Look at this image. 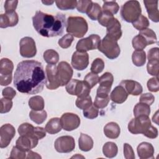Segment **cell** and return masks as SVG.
Wrapping results in <instances>:
<instances>
[{"mask_svg": "<svg viewBox=\"0 0 159 159\" xmlns=\"http://www.w3.org/2000/svg\"><path fill=\"white\" fill-rule=\"evenodd\" d=\"M32 23L35 30L42 36L56 37L63 33L66 25L65 15L58 12L53 16L37 11L32 17Z\"/></svg>", "mask_w": 159, "mask_h": 159, "instance_id": "obj_2", "label": "cell"}, {"mask_svg": "<svg viewBox=\"0 0 159 159\" xmlns=\"http://www.w3.org/2000/svg\"><path fill=\"white\" fill-rule=\"evenodd\" d=\"M132 43L133 48L135 50H143L148 45L145 39L140 34L133 38Z\"/></svg>", "mask_w": 159, "mask_h": 159, "instance_id": "obj_38", "label": "cell"}, {"mask_svg": "<svg viewBox=\"0 0 159 159\" xmlns=\"http://www.w3.org/2000/svg\"><path fill=\"white\" fill-rule=\"evenodd\" d=\"M12 99H7L5 98H2L1 99V109L0 112L1 114L7 113L9 112L12 107Z\"/></svg>", "mask_w": 159, "mask_h": 159, "instance_id": "obj_51", "label": "cell"}, {"mask_svg": "<svg viewBox=\"0 0 159 159\" xmlns=\"http://www.w3.org/2000/svg\"><path fill=\"white\" fill-rule=\"evenodd\" d=\"M71 65L76 70L82 71L89 65V55L87 52H75L71 57Z\"/></svg>", "mask_w": 159, "mask_h": 159, "instance_id": "obj_15", "label": "cell"}, {"mask_svg": "<svg viewBox=\"0 0 159 159\" xmlns=\"http://www.w3.org/2000/svg\"><path fill=\"white\" fill-rule=\"evenodd\" d=\"M57 7L60 10H70L76 7L77 1L75 0H58L55 1Z\"/></svg>", "mask_w": 159, "mask_h": 159, "instance_id": "obj_35", "label": "cell"}, {"mask_svg": "<svg viewBox=\"0 0 159 159\" xmlns=\"http://www.w3.org/2000/svg\"><path fill=\"white\" fill-rule=\"evenodd\" d=\"M88 25L86 19L80 16H70L66 20V31L76 38L83 37L88 32Z\"/></svg>", "mask_w": 159, "mask_h": 159, "instance_id": "obj_3", "label": "cell"}, {"mask_svg": "<svg viewBox=\"0 0 159 159\" xmlns=\"http://www.w3.org/2000/svg\"><path fill=\"white\" fill-rule=\"evenodd\" d=\"M74 37L70 34H67L59 39L58 43L62 48H68L71 46Z\"/></svg>", "mask_w": 159, "mask_h": 159, "instance_id": "obj_47", "label": "cell"}, {"mask_svg": "<svg viewBox=\"0 0 159 159\" xmlns=\"http://www.w3.org/2000/svg\"><path fill=\"white\" fill-rule=\"evenodd\" d=\"M101 42V37L97 34H91L88 37L80 40L76 46V51L86 52L87 51L97 49Z\"/></svg>", "mask_w": 159, "mask_h": 159, "instance_id": "obj_8", "label": "cell"}, {"mask_svg": "<svg viewBox=\"0 0 159 159\" xmlns=\"http://www.w3.org/2000/svg\"><path fill=\"white\" fill-rule=\"evenodd\" d=\"M16 130L13 125L10 124H5L0 128V147H7L15 136Z\"/></svg>", "mask_w": 159, "mask_h": 159, "instance_id": "obj_14", "label": "cell"}, {"mask_svg": "<svg viewBox=\"0 0 159 159\" xmlns=\"http://www.w3.org/2000/svg\"><path fill=\"white\" fill-rule=\"evenodd\" d=\"M43 58L48 64L56 65L59 60V55L55 50L48 49L43 52Z\"/></svg>", "mask_w": 159, "mask_h": 159, "instance_id": "obj_32", "label": "cell"}, {"mask_svg": "<svg viewBox=\"0 0 159 159\" xmlns=\"http://www.w3.org/2000/svg\"><path fill=\"white\" fill-rule=\"evenodd\" d=\"M30 119L37 124H42L47 117V112L45 110L34 111L32 110L29 112Z\"/></svg>", "mask_w": 159, "mask_h": 159, "instance_id": "obj_31", "label": "cell"}, {"mask_svg": "<svg viewBox=\"0 0 159 159\" xmlns=\"http://www.w3.org/2000/svg\"><path fill=\"white\" fill-rule=\"evenodd\" d=\"M75 104L76 107L80 109L84 110L89 107L92 104V99L90 95L84 97H78Z\"/></svg>", "mask_w": 159, "mask_h": 159, "instance_id": "obj_36", "label": "cell"}, {"mask_svg": "<svg viewBox=\"0 0 159 159\" xmlns=\"http://www.w3.org/2000/svg\"><path fill=\"white\" fill-rule=\"evenodd\" d=\"M54 147L59 153H70L75 149V139L70 135L59 137L55 141Z\"/></svg>", "mask_w": 159, "mask_h": 159, "instance_id": "obj_10", "label": "cell"}, {"mask_svg": "<svg viewBox=\"0 0 159 159\" xmlns=\"http://www.w3.org/2000/svg\"><path fill=\"white\" fill-rule=\"evenodd\" d=\"M28 104L30 108L34 111H42L44 109L45 106L43 98L40 96H35L30 98Z\"/></svg>", "mask_w": 159, "mask_h": 159, "instance_id": "obj_29", "label": "cell"}, {"mask_svg": "<svg viewBox=\"0 0 159 159\" xmlns=\"http://www.w3.org/2000/svg\"><path fill=\"white\" fill-rule=\"evenodd\" d=\"M124 155L126 159H134L135 157L132 147L127 143L124 144Z\"/></svg>", "mask_w": 159, "mask_h": 159, "instance_id": "obj_54", "label": "cell"}, {"mask_svg": "<svg viewBox=\"0 0 159 159\" xmlns=\"http://www.w3.org/2000/svg\"><path fill=\"white\" fill-rule=\"evenodd\" d=\"M2 94L5 98L12 99L16 95V91L11 87H6L2 89Z\"/></svg>", "mask_w": 159, "mask_h": 159, "instance_id": "obj_56", "label": "cell"}, {"mask_svg": "<svg viewBox=\"0 0 159 159\" xmlns=\"http://www.w3.org/2000/svg\"><path fill=\"white\" fill-rule=\"evenodd\" d=\"M14 70V65L11 60L7 58H3L0 61V75H12Z\"/></svg>", "mask_w": 159, "mask_h": 159, "instance_id": "obj_27", "label": "cell"}, {"mask_svg": "<svg viewBox=\"0 0 159 159\" xmlns=\"http://www.w3.org/2000/svg\"><path fill=\"white\" fill-rule=\"evenodd\" d=\"M83 116L89 119H93L96 118L99 114V111L93 104L86 109L83 110Z\"/></svg>", "mask_w": 159, "mask_h": 159, "instance_id": "obj_50", "label": "cell"}, {"mask_svg": "<svg viewBox=\"0 0 159 159\" xmlns=\"http://www.w3.org/2000/svg\"><path fill=\"white\" fill-rule=\"evenodd\" d=\"M18 4V1L14 0V1H6L4 2V9L6 12H11L15 11L16 9L17 8Z\"/></svg>", "mask_w": 159, "mask_h": 159, "instance_id": "obj_55", "label": "cell"}, {"mask_svg": "<svg viewBox=\"0 0 159 159\" xmlns=\"http://www.w3.org/2000/svg\"><path fill=\"white\" fill-rule=\"evenodd\" d=\"M148 89L151 92H158L159 90V83L158 77H153L150 78L147 84Z\"/></svg>", "mask_w": 159, "mask_h": 159, "instance_id": "obj_52", "label": "cell"}, {"mask_svg": "<svg viewBox=\"0 0 159 159\" xmlns=\"http://www.w3.org/2000/svg\"><path fill=\"white\" fill-rule=\"evenodd\" d=\"M159 48L158 47L152 48L148 52V60H159Z\"/></svg>", "mask_w": 159, "mask_h": 159, "instance_id": "obj_57", "label": "cell"}, {"mask_svg": "<svg viewBox=\"0 0 159 159\" xmlns=\"http://www.w3.org/2000/svg\"><path fill=\"white\" fill-rule=\"evenodd\" d=\"M93 140L88 135L81 133L78 139V146L80 149L83 152H88L93 147Z\"/></svg>", "mask_w": 159, "mask_h": 159, "instance_id": "obj_25", "label": "cell"}, {"mask_svg": "<svg viewBox=\"0 0 159 159\" xmlns=\"http://www.w3.org/2000/svg\"><path fill=\"white\" fill-rule=\"evenodd\" d=\"M34 129L35 127H34L32 124L25 122L19 126L17 131L20 135H28L34 137Z\"/></svg>", "mask_w": 159, "mask_h": 159, "instance_id": "obj_37", "label": "cell"}, {"mask_svg": "<svg viewBox=\"0 0 159 159\" xmlns=\"http://www.w3.org/2000/svg\"><path fill=\"white\" fill-rule=\"evenodd\" d=\"M110 97H99L96 96L94 101L93 102V105L98 109H103L106 107L110 101Z\"/></svg>", "mask_w": 159, "mask_h": 159, "instance_id": "obj_49", "label": "cell"}, {"mask_svg": "<svg viewBox=\"0 0 159 159\" xmlns=\"http://www.w3.org/2000/svg\"><path fill=\"white\" fill-rule=\"evenodd\" d=\"M12 80V75H8V76L0 75V84L1 86H7L11 83Z\"/></svg>", "mask_w": 159, "mask_h": 159, "instance_id": "obj_60", "label": "cell"}, {"mask_svg": "<svg viewBox=\"0 0 159 159\" xmlns=\"http://www.w3.org/2000/svg\"><path fill=\"white\" fill-rule=\"evenodd\" d=\"M118 152V148L116 144L112 142H107L102 147V153L107 158L115 157Z\"/></svg>", "mask_w": 159, "mask_h": 159, "instance_id": "obj_28", "label": "cell"}, {"mask_svg": "<svg viewBox=\"0 0 159 159\" xmlns=\"http://www.w3.org/2000/svg\"><path fill=\"white\" fill-rule=\"evenodd\" d=\"M19 22V16L16 11L5 12L0 15V27L6 28L16 26Z\"/></svg>", "mask_w": 159, "mask_h": 159, "instance_id": "obj_19", "label": "cell"}, {"mask_svg": "<svg viewBox=\"0 0 159 159\" xmlns=\"http://www.w3.org/2000/svg\"><path fill=\"white\" fill-rule=\"evenodd\" d=\"M68 93L77 97H84L89 95L91 88L84 81L76 79L71 80L65 87Z\"/></svg>", "mask_w": 159, "mask_h": 159, "instance_id": "obj_7", "label": "cell"}, {"mask_svg": "<svg viewBox=\"0 0 159 159\" xmlns=\"http://www.w3.org/2000/svg\"><path fill=\"white\" fill-rule=\"evenodd\" d=\"M62 128L66 131H72L76 129L80 125V117L72 112H66L62 114L60 118Z\"/></svg>", "mask_w": 159, "mask_h": 159, "instance_id": "obj_12", "label": "cell"}, {"mask_svg": "<svg viewBox=\"0 0 159 159\" xmlns=\"http://www.w3.org/2000/svg\"><path fill=\"white\" fill-rule=\"evenodd\" d=\"M106 28V36L116 41H117L120 39L122 35L121 25L116 18L114 17Z\"/></svg>", "mask_w": 159, "mask_h": 159, "instance_id": "obj_18", "label": "cell"}, {"mask_svg": "<svg viewBox=\"0 0 159 159\" xmlns=\"http://www.w3.org/2000/svg\"><path fill=\"white\" fill-rule=\"evenodd\" d=\"M114 19V17L111 13H110L108 11L102 10L98 20V22L102 26L107 27Z\"/></svg>", "mask_w": 159, "mask_h": 159, "instance_id": "obj_42", "label": "cell"}, {"mask_svg": "<svg viewBox=\"0 0 159 159\" xmlns=\"http://www.w3.org/2000/svg\"><path fill=\"white\" fill-rule=\"evenodd\" d=\"M104 135L109 139H117L120 133V129L119 125L114 122H110L107 123L104 127Z\"/></svg>", "mask_w": 159, "mask_h": 159, "instance_id": "obj_24", "label": "cell"}, {"mask_svg": "<svg viewBox=\"0 0 159 159\" xmlns=\"http://www.w3.org/2000/svg\"><path fill=\"white\" fill-rule=\"evenodd\" d=\"M150 22L148 19L142 14H141L139 17L132 23L133 27L139 31L148 28Z\"/></svg>", "mask_w": 159, "mask_h": 159, "instance_id": "obj_39", "label": "cell"}, {"mask_svg": "<svg viewBox=\"0 0 159 159\" xmlns=\"http://www.w3.org/2000/svg\"><path fill=\"white\" fill-rule=\"evenodd\" d=\"M34 137L39 140L42 139L46 136V130L44 128L41 127H35Z\"/></svg>", "mask_w": 159, "mask_h": 159, "instance_id": "obj_58", "label": "cell"}, {"mask_svg": "<svg viewBox=\"0 0 159 159\" xmlns=\"http://www.w3.org/2000/svg\"><path fill=\"white\" fill-rule=\"evenodd\" d=\"M147 41L148 45L155 43L157 42V39L155 32L151 29L147 28L144 30L140 31L139 34Z\"/></svg>", "mask_w": 159, "mask_h": 159, "instance_id": "obj_34", "label": "cell"}, {"mask_svg": "<svg viewBox=\"0 0 159 159\" xmlns=\"http://www.w3.org/2000/svg\"><path fill=\"white\" fill-rule=\"evenodd\" d=\"M42 158L41 156L36 152H34L32 150H29L27 152L26 158Z\"/></svg>", "mask_w": 159, "mask_h": 159, "instance_id": "obj_61", "label": "cell"}, {"mask_svg": "<svg viewBox=\"0 0 159 159\" xmlns=\"http://www.w3.org/2000/svg\"><path fill=\"white\" fill-rule=\"evenodd\" d=\"M158 132L157 129L152 125L151 127L149 128V129L147 131V132L143 135H145V137L149 139H153L158 137Z\"/></svg>", "mask_w": 159, "mask_h": 159, "instance_id": "obj_59", "label": "cell"}, {"mask_svg": "<svg viewBox=\"0 0 159 159\" xmlns=\"http://www.w3.org/2000/svg\"><path fill=\"white\" fill-rule=\"evenodd\" d=\"M148 17L154 22L159 21V11L158 9V1H143Z\"/></svg>", "mask_w": 159, "mask_h": 159, "instance_id": "obj_21", "label": "cell"}, {"mask_svg": "<svg viewBox=\"0 0 159 159\" xmlns=\"http://www.w3.org/2000/svg\"><path fill=\"white\" fill-rule=\"evenodd\" d=\"M93 2L91 0H79L77 1L76 9L81 13L88 14L92 7Z\"/></svg>", "mask_w": 159, "mask_h": 159, "instance_id": "obj_40", "label": "cell"}, {"mask_svg": "<svg viewBox=\"0 0 159 159\" xmlns=\"http://www.w3.org/2000/svg\"><path fill=\"white\" fill-rule=\"evenodd\" d=\"M128 94L121 85H119L114 88L110 95V99L112 102L117 104H122L124 102L128 97Z\"/></svg>", "mask_w": 159, "mask_h": 159, "instance_id": "obj_22", "label": "cell"}, {"mask_svg": "<svg viewBox=\"0 0 159 159\" xmlns=\"http://www.w3.org/2000/svg\"><path fill=\"white\" fill-rule=\"evenodd\" d=\"M104 62L102 59L97 58L93 60L91 66V71L92 73L98 74L101 73L104 68Z\"/></svg>", "mask_w": 159, "mask_h": 159, "instance_id": "obj_45", "label": "cell"}, {"mask_svg": "<svg viewBox=\"0 0 159 159\" xmlns=\"http://www.w3.org/2000/svg\"><path fill=\"white\" fill-rule=\"evenodd\" d=\"M133 112L135 117L140 116H149L150 114V107L147 104L139 102L134 106Z\"/></svg>", "mask_w": 159, "mask_h": 159, "instance_id": "obj_33", "label": "cell"}, {"mask_svg": "<svg viewBox=\"0 0 159 159\" xmlns=\"http://www.w3.org/2000/svg\"><path fill=\"white\" fill-rule=\"evenodd\" d=\"M45 86L47 89L53 90L60 86L56 65H47L45 67Z\"/></svg>", "mask_w": 159, "mask_h": 159, "instance_id": "obj_11", "label": "cell"}, {"mask_svg": "<svg viewBox=\"0 0 159 159\" xmlns=\"http://www.w3.org/2000/svg\"><path fill=\"white\" fill-rule=\"evenodd\" d=\"M26 152L19 148L17 146H14L10 154V158L12 159H24L26 158Z\"/></svg>", "mask_w": 159, "mask_h": 159, "instance_id": "obj_48", "label": "cell"}, {"mask_svg": "<svg viewBox=\"0 0 159 159\" xmlns=\"http://www.w3.org/2000/svg\"><path fill=\"white\" fill-rule=\"evenodd\" d=\"M46 82L42 63L35 60H24L18 63L14 76V85L18 91L27 94L40 93Z\"/></svg>", "mask_w": 159, "mask_h": 159, "instance_id": "obj_1", "label": "cell"}, {"mask_svg": "<svg viewBox=\"0 0 159 159\" xmlns=\"http://www.w3.org/2000/svg\"><path fill=\"white\" fill-rule=\"evenodd\" d=\"M98 49L99 52L104 54L107 58L111 60L117 58L120 53V49L117 41H116L106 35L101 40Z\"/></svg>", "mask_w": 159, "mask_h": 159, "instance_id": "obj_5", "label": "cell"}, {"mask_svg": "<svg viewBox=\"0 0 159 159\" xmlns=\"http://www.w3.org/2000/svg\"><path fill=\"white\" fill-rule=\"evenodd\" d=\"M142 8L138 1L132 0L125 2L121 7L122 18L127 22L133 23L141 15Z\"/></svg>", "mask_w": 159, "mask_h": 159, "instance_id": "obj_4", "label": "cell"}, {"mask_svg": "<svg viewBox=\"0 0 159 159\" xmlns=\"http://www.w3.org/2000/svg\"><path fill=\"white\" fill-rule=\"evenodd\" d=\"M154 101H155V97L151 93L142 94L139 99L140 102H143L149 106L152 105Z\"/></svg>", "mask_w": 159, "mask_h": 159, "instance_id": "obj_53", "label": "cell"}, {"mask_svg": "<svg viewBox=\"0 0 159 159\" xmlns=\"http://www.w3.org/2000/svg\"><path fill=\"white\" fill-rule=\"evenodd\" d=\"M99 76L97 74L90 72L88 73L84 78V81L87 84V85L91 89L94 86L97 84L99 82Z\"/></svg>", "mask_w": 159, "mask_h": 159, "instance_id": "obj_46", "label": "cell"}, {"mask_svg": "<svg viewBox=\"0 0 159 159\" xmlns=\"http://www.w3.org/2000/svg\"><path fill=\"white\" fill-rule=\"evenodd\" d=\"M147 72L149 75L158 77L159 73V60H150L147 65Z\"/></svg>", "mask_w": 159, "mask_h": 159, "instance_id": "obj_43", "label": "cell"}, {"mask_svg": "<svg viewBox=\"0 0 159 159\" xmlns=\"http://www.w3.org/2000/svg\"><path fill=\"white\" fill-rule=\"evenodd\" d=\"M132 63L136 66H142L146 63V53L143 50H135L132 55Z\"/></svg>", "mask_w": 159, "mask_h": 159, "instance_id": "obj_30", "label": "cell"}, {"mask_svg": "<svg viewBox=\"0 0 159 159\" xmlns=\"http://www.w3.org/2000/svg\"><path fill=\"white\" fill-rule=\"evenodd\" d=\"M42 2L43 3V4H44L45 5H47V6H48V5H52L53 2H54V1H42Z\"/></svg>", "mask_w": 159, "mask_h": 159, "instance_id": "obj_62", "label": "cell"}, {"mask_svg": "<svg viewBox=\"0 0 159 159\" xmlns=\"http://www.w3.org/2000/svg\"><path fill=\"white\" fill-rule=\"evenodd\" d=\"M102 10L108 11L110 13H111L112 15H114L118 12L119 10V6L118 5L117 2L115 1H104L103 2Z\"/></svg>", "mask_w": 159, "mask_h": 159, "instance_id": "obj_41", "label": "cell"}, {"mask_svg": "<svg viewBox=\"0 0 159 159\" xmlns=\"http://www.w3.org/2000/svg\"><path fill=\"white\" fill-rule=\"evenodd\" d=\"M62 129L60 119L58 117H53L50 119L45 125V129L50 134H55L61 131Z\"/></svg>", "mask_w": 159, "mask_h": 159, "instance_id": "obj_26", "label": "cell"}, {"mask_svg": "<svg viewBox=\"0 0 159 159\" xmlns=\"http://www.w3.org/2000/svg\"><path fill=\"white\" fill-rule=\"evenodd\" d=\"M137 154L141 159L153 158L154 155V148L153 145L148 142H143L140 143L137 148Z\"/></svg>", "mask_w": 159, "mask_h": 159, "instance_id": "obj_20", "label": "cell"}, {"mask_svg": "<svg viewBox=\"0 0 159 159\" xmlns=\"http://www.w3.org/2000/svg\"><path fill=\"white\" fill-rule=\"evenodd\" d=\"M102 12L101 6L96 2H93L91 8L88 12L87 15L93 20H96L98 19L99 16Z\"/></svg>", "mask_w": 159, "mask_h": 159, "instance_id": "obj_44", "label": "cell"}, {"mask_svg": "<svg viewBox=\"0 0 159 159\" xmlns=\"http://www.w3.org/2000/svg\"><path fill=\"white\" fill-rule=\"evenodd\" d=\"M119 85L124 87L128 94L139 96L142 94L143 88L140 83L132 80H125L121 81Z\"/></svg>", "mask_w": 159, "mask_h": 159, "instance_id": "obj_17", "label": "cell"}, {"mask_svg": "<svg viewBox=\"0 0 159 159\" xmlns=\"http://www.w3.org/2000/svg\"><path fill=\"white\" fill-rule=\"evenodd\" d=\"M19 52L22 57L32 58L37 53V48L34 40L30 37L22 38L19 42Z\"/></svg>", "mask_w": 159, "mask_h": 159, "instance_id": "obj_9", "label": "cell"}, {"mask_svg": "<svg viewBox=\"0 0 159 159\" xmlns=\"http://www.w3.org/2000/svg\"><path fill=\"white\" fill-rule=\"evenodd\" d=\"M151 121L147 116L135 117L128 124V130L132 134L144 135L151 127Z\"/></svg>", "mask_w": 159, "mask_h": 159, "instance_id": "obj_6", "label": "cell"}, {"mask_svg": "<svg viewBox=\"0 0 159 159\" xmlns=\"http://www.w3.org/2000/svg\"><path fill=\"white\" fill-rule=\"evenodd\" d=\"M114 81L113 75L109 72H106L99 78V86L98 89L110 93Z\"/></svg>", "mask_w": 159, "mask_h": 159, "instance_id": "obj_23", "label": "cell"}, {"mask_svg": "<svg viewBox=\"0 0 159 159\" xmlns=\"http://www.w3.org/2000/svg\"><path fill=\"white\" fill-rule=\"evenodd\" d=\"M38 142L39 139L34 136L20 135L16 142V146L25 152H28L35 148Z\"/></svg>", "mask_w": 159, "mask_h": 159, "instance_id": "obj_16", "label": "cell"}, {"mask_svg": "<svg viewBox=\"0 0 159 159\" xmlns=\"http://www.w3.org/2000/svg\"><path fill=\"white\" fill-rule=\"evenodd\" d=\"M57 73L60 86H64L71 80L73 71L68 62L62 61L57 66Z\"/></svg>", "mask_w": 159, "mask_h": 159, "instance_id": "obj_13", "label": "cell"}]
</instances>
